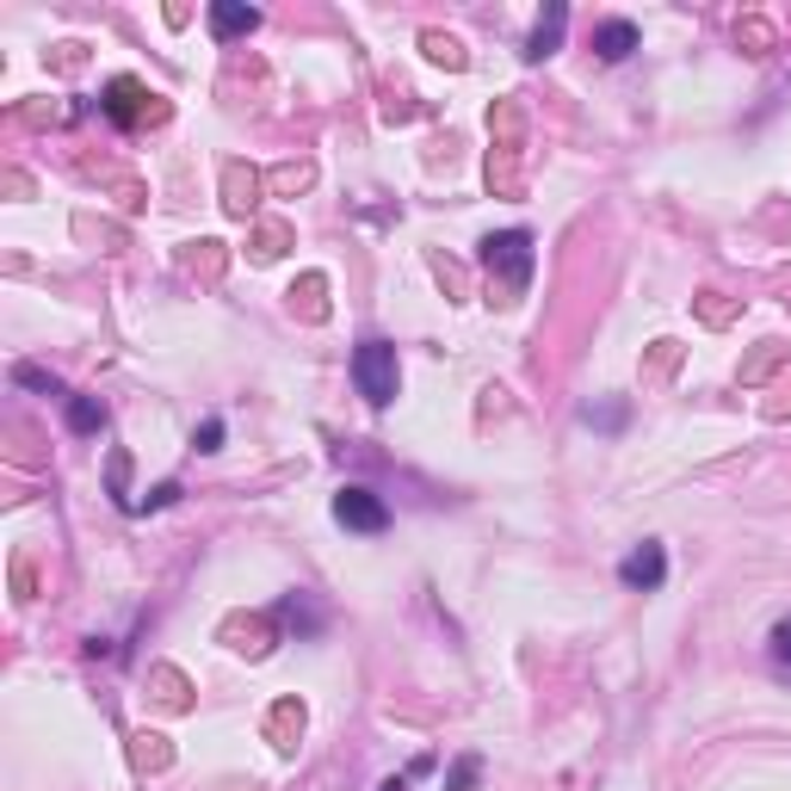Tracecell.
Returning a JSON list of instances; mask_svg holds the SVG:
<instances>
[{
  "mask_svg": "<svg viewBox=\"0 0 791 791\" xmlns=\"http://www.w3.org/2000/svg\"><path fill=\"white\" fill-rule=\"evenodd\" d=\"M334 520H341L346 532H384L389 526V507L384 501L372 495V489H341V495H334Z\"/></svg>",
  "mask_w": 791,
  "mask_h": 791,
  "instance_id": "obj_4",
  "label": "cell"
},
{
  "mask_svg": "<svg viewBox=\"0 0 791 791\" xmlns=\"http://www.w3.org/2000/svg\"><path fill=\"white\" fill-rule=\"evenodd\" d=\"M482 266H489V285L501 291V303H513L532 279V235L526 229L489 235V242H482Z\"/></svg>",
  "mask_w": 791,
  "mask_h": 791,
  "instance_id": "obj_1",
  "label": "cell"
},
{
  "mask_svg": "<svg viewBox=\"0 0 791 791\" xmlns=\"http://www.w3.org/2000/svg\"><path fill=\"white\" fill-rule=\"evenodd\" d=\"M254 186H260V180H254V168H242V161H229V168H223V192H229V211L235 217H248L254 211Z\"/></svg>",
  "mask_w": 791,
  "mask_h": 791,
  "instance_id": "obj_8",
  "label": "cell"
},
{
  "mask_svg": "<svg viewBox=\"0 0 791 791\" xmlns=\"http://www.w3.org/2000/svg\"><path fill=\"white\" fill-rule=\"evenodd\" d=\"M773 650H779V655H785V662H791V619H785V624H779V631H773Z\"/></svg>",
  "mask_w": 791,
  "mask_h": 791,
  "instance_id": "obj_18",
  "label": "cell"
},
{
  "mask_svg": "<svg viewBox=\"0 0 791 791\" xmlns=\"http://www.w3.org/2000/svg\"><path fill=\"white\" fill-rule=\"evenodd\" d=\"M594 50H600L606 63H624V56L637 50V25L631 19H606L600 32H594Z\"/></svg>",
  "mask_w": 791,
  "mask_h": 791,
  "instance_id": "obj_7",
  "label": "cell"
},
{
  "mask_svg": "<svg viewBox=\"0 0 791 791\" xmlns=\"http://www.w3.org/2000/svg\"><path fill=\"white\" fill-rule=\"evenodd\" d=\"M68 427H75V434H99V427H106V403L75 396V403H68Z\"/></svg>",
  "mask_w": 791,
  "mask_h": 791,
  "instance_id": "obj_12",
  "label": "cell"
},
{
  "mask_svg": "<svg viewBox=\"0 0 791 791\" xmlns=\"http://www.w3.org/2000/svg\"><path fill=\"white\" fill-rule=\"evenodd\" d=\"M19 384H25V389H44V396H56V377H50V372H38V365H19Z\"/></svg>",
  "mask_w": 791,
  "mask_h": 791,
  "instance_id": "obj_14",
  "label": "cell"
},
{
  "mask_svg": "<svg viewBox=\"0 0 791 791\" xmlns=\"http://www.w3.org/2000/svg\"><path fill=\"white\" fill-rule=\"evenodd\" d=\"M581 420H588V427H594V420H600V427H619V420H624V408H588Z\"/></svg>",
  "mask_w": 791,
  "mask_h": 791,
  "instance_id": "obj_17",
  "label": "cell"
},
{
  "mask_svg": "<svg viewBox=\"0 0 791 791\" xmlns=\"http://www.w3.org/2000/svg\"><path fill=\"white\" fill-rule=\"evenodd\" d=\"M384 791H408V785H403V779H389V785H384Z\"/></svg>",
  "mask_w": 791,
  "mask_h": 791,
  "instance_id": "obj_19",
  "label": "cell"
},
{
  "mask_svg": "<svg viewBox=\"0 0 791 791\" xmlns=\"http://www.w3.org/2000/svg\"><path fill=\"white\" fill-rule=\"evenodd\" d=\"M254 25H260V13L242 7V0H217V7H211V32H217L223 44H229V38H248Z\"/></svg>",
  "mask_w": 791,
  "mask_h": 791,
  "instance_id": "obj_6",
  "label": "cell"
},
{
  "mask_svg": "<svg viewBox=\"0 0 791 791\" xmlns=\"http://www.w3.org/2000/svg\"><path fill=\"white\" fill-rule=\"evenodd\" d=\"M470 779H477V760H458L451 767V791H470Z\"/></svg>",
  "mask_w": 791,
  "mask_h": 791,
  "instance_id": "obj_16",
  "label": "cell"
},
{
  "mask_svg": "<svg viewBox=\"0 0 791 791\" xmlns=\"http://www.w3.org/2000/svg\"><path fill=\"white\" fill-rule=\"evenodd\" d=\"M662 575H667V557H662V544H637L631 557L619 563V581L624 588H662Z\"/></svg>",
  "mask_w": 791,
  "mask_h": 791,
  "instance_id": "obj_5",
  "label": "cell"
},
{
  "mask_svg": "<svg viewBox=\"0 0 791 791\" xmlns=\"http://www.w3.org/2000/svg\"><path fill=\"white\" fill-rule=\"evenodd\" d=\"M272 619H279V624H291V631H303V637H310V631H322V612L310 606V594H285Z\"/></svg>",
  "mask_w": 791,
  "mask_h": 791,
  "instance_id": "obj_10",
  "label": "cell"
},
{
  "mask_svg": "<svg viewBox=\"0 0 791 791\" xmlns=\"http://www.w3.org/2000/svg\"><path fill=\"white\" fill-rule=\"evenodd\" d=\"M266 729H272V748H285V755H291L297 736H303V705H297V698H285L279 712H272V724H266Z\"/></svg>",
  "mask_w": 791,
  "mask_h": 791,
  "instance_id": "obj_11",
  "label": "cell"
},
{
  "mask_svg": "<svg viewBox=\"0 0 791 791\" xmlns=\"http://www.w3.org/2000/svg\"><path fill=\"white\" fill-rule=\"evenodd\" d=\"M420 44H427V56H434V63H446V68H464V44H458V38H439V32H427Z\"/></svg>",
  "mask_w": 791,
  "mask_h": 791,
  "instance_id": "obj_13",
  "label": "cell"
},
{
  "mask_svg": "<svg viewBox=\"0 0 791 791\" xmlns=\"http://www.w3.org/2000/svg\"><path fill=\"white\" fill-rule=\"evenodd\" d=\"M192 446H199V451H217V446H223V420H204V427H199V439H192Z\"/></svg>",
  "mask_w": 791,
  "mask_h": 791,
  "instance_id": "obj_15",
  "label": "cell"
},
{
  "mask_svg": "<svg viewBox=\"0 0 791 791\" xmlns=\"http://www.w3.org/2000/svg\"><path fill=\"white\" fill-rule=\"evenodd\" d=\"M149 99H156V94H149L142 81L118 75V81L106 87V99H99V106H106L111 125H125V130H130V125H142V111H149V118H161V106H149Z\"/></svg>",
  "mask_w": 791,
  "mask_h": 791,
  "instance_id": "obj_3",
  "label": "cell"
},
{
  "mask_svg": "<svg viewBox=\"0 0 791 791\" xmlns=\"http://www.w3.org/2000/svg\"><path fill=\"white\" fill-rule=\"evenodd\" d=\"M563 25H569V7H551V13L538 19V32L526 38V56H532V63H544V56L563 44Z\"/></svg>",
  "mask_w": 791,
  "mask_h": 791,
  "instance_id": "obj_9",
  "label": "cell"
},
{
  "mask_svg": "<svg viewBox=\"0 0 791 791\" xmlns=\"http://www.w3.org/2000/svg\"><path fill=\"white\" fill-rule=\"evenodd\" d=\"M353 384H359V396L372 408H389L396 403V346L389 341H359V353H353Z\"/></svg>",
  "mask_w": 791,
  "mask_h": 791,
  "instance_id": "obj_2",
  "label": "cell"
}]
</instances>
